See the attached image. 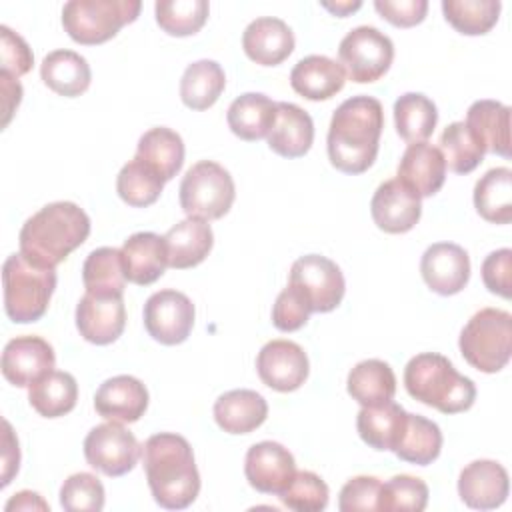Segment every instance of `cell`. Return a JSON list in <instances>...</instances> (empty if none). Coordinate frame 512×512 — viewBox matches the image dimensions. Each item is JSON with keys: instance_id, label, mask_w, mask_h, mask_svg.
<instances>
[{"instance_id": "6da1fadb", "label": "cell", "mask_w": 512, "mask_h": 512, "mask_svg": "<svg viewBox=\"0 0 512 512\" xmlns=\"http://www.w3.org/2000/svg\"><path fill=\"white\" fill-rule=\"evenodd\" d=\"M384 128V110L374 96H352L332 114L328 128L330 164L344 174L366 172L380 148Z\"/></svg>"}, {"instance_id": "7a4b0ae2", "label": "cell", "mask_w": 512, "mask_h": 512, "mask_svg": "<svg viewBox=\"0 0 512 512\" xmlns=\"http://www.w3.org/2000/svg\"><path fill=\"white\" fill-rule=\"evenodd\" d=\"M150 492L166 510L188 508L200 492V474L188 440L174 432H158L142 446Z\"/></svg>"}, {"instance_id": "3957f363", "label": "cell", "mask_w": 512, "mask_h": 512, "mask_svg": "<svg viewBox=\"0 0 512 512\" xmlns=\"http://www.w3.org/2000/svg\"><path fill=\"white\" fill-rule=\"evenodd\" d=\"M90 234L88 214L74 202H50L32 214L18 234L20 252L34 264L56 268Z\"/></svg>"}, {"instance_id": "277c9868", "label": "cell", "mask_w": 512, "mask_h": 512, "mask_svg": "<svg viewBox=\"0 0 512 512\" xmlns=\"http://www.w3.org/2000/svg\"><path fill=\"white\" fill-rule=\"evenodd\" d=\"M406 392L442 414H460L476 400L474 382L460 374L452 362L436 352H422L408 360L404 368Z\"/></svg>"}, {"instance_id": "5b68a950", "label": "cell", "mask_w": 512, "mask_h": 512, "mask_svg": "<svg viewBox=\"0 0 512 512\" xmlns=\"http://www.w3.org/2000/svg\"><path fill=\"white\" fill-rule=\"evenodd\" d=\"M4 310L16 324L40 320L56 288V270L30 262L22 252L10 254L2 266Z\"/></svg>"}, {"instance_id": "8992f818", "label": "cell", "mask_w": 512, "mask_h": 512, "mask_svg": "<svg viewBox=\"0 0 512 512\" xmlns=\"http://www.w3.org/2000/svg\"><path fill=\"white\" fill-rule=\"evenodd\" d=\"M464 360L486 374L500 372L512 354V316L500 308L478 310L458 340Z\"/></svg>"}, {"instance_id": "52a82bcc", "label": "cell", "mask_w": 512, "mask_h": 512, "mask_svg": "<svg viewBox=\"0 0 512 512\" xmlns=\"http://www.w3.org/2000/svg\"><path fill=\"white\" fill-rule=\"evenodd\" d=\"M140 0H70L62 8V26L84 46L108 42L140 14Z\"/></svg>"}, {"instance_id": "ba28073f", "label": "cell", "mask_w": 512, "mask_h": 512, "mask_svg": "<svg viewBox=\"0 0 512 512\" xmlns=\"http://www.w3.org/2000/svg\"><path fill=\"white\" fill-rule=\"evenodd\" d=\"M236 186L230 172L214 160H200L180 182V206L188 218L218 220L232 208Z\"/></svg>"}, {"instance_id": "9c48e42d", "label": "cell", "mask_w": 512, "mask_h": 512, "mask_svg": "<svg viewBox=\"0 0 512 512\" xmlns=\"http://www.w3.org/2000/svg\"><path fill=\"white\" fill-rule=\"evenodd\" d=\"M338 58L352 82L368 84L388 72L394 60V44L374 26H356L342 38Z\"/></svg>"}, {"instance_id": "30bf717a", "label": "cell", "mask_w": 512, "mask_h": 512, "mask_svg": "<svg viewBox=\"0 0 512 512\" xmlns=\"http://www.w3.org/2000/svg\"><path fill=\"white\" fill-rule=\"evenodd\" d=\"M142 446L136 436L120 422H104L94 426L84 438L86 462L104 476H124L138 464Z\"/></svg>"}, {"instance_id": "8fae6325", "label": "cell", "mask_w": 512, "mask_h": 512, "mask_svg": "<svg viewBox=\"0 0 512 512\" xmlns=\"http://www.w3.org/2000/svg\"><path fill=\"white\" fill-rule=\"evenodd\" d=\"M288 284L306 296L312 312H332L342 302L346 290L338 264L320 254H306L294 260Z\"/></svg>"}, {"instance_id": "7c38bea8", "label": "cell", "mask_w": 512, "mask_h": 512, "mask_svg": "<svg viewBox=\"0 0 512 512\" xmlns=\"http://www.w3.org/2000/svg\"><path fill=\"white\" fill-rule=\"evenodd\" d=\"M192 300L174 288L154 292L144 304V328L160 344H182L194 326Z\"/></svg>"}, {"instance_id": "4fadbf2b", "label": "cell", "mask_w": 512, "mask_h": 512, "mask_svg": "<svg viewBox=\"0 0 512 512\" xmlns=\"http://www.w3.org/2000/svg\"><path fill=\"white\" fill-rule=\"evenodd\" d=\"M256 370L268 388L276 392H294L306 382L310 364L300 344L280 338L270 340L260 348Z\"/></svg>"}, {"instance_id": "5bb4252c", "label": "cell", "mask_w": 512, "mask_h": 512, "mask_svg": "<svg viewBox=\"0 0 512 512\" xmlns=\"http://www.w3.org/2000/svg\"><path fill=\"white\" fill-rule=\"evenodd\" d=\"M126 326L124 298L86 292L76 306V328L86 342L106 346L116 342Z\"/></svg>"}, {"instance_id": "9a60e30c", "label": "cell", "mask_w": 512, "mask_h": 512, "mask_svg": "<svg viewBox=\"0 0 512 512\" xmlns=\"http://www.w3.org/2000/svg\"><path fill=\"white\" fill-rule=\"evenodd\" d=\"M54 364V348L40 336H16L2 352V376L18 388H30L52 372Z\"/></svg>"}, {"instance_id": "2e32d148", "label": "cell", "mask_w": 512, "mask_h": 512, "mask_svg": "<svg viewBox=\"0 0 512 512\" xmlns=\"http://www.w3.org/2000/svg\"><path fill=\"white\" fill-rule=\"evenodd\" d=\"M422 198L398 178L382 182L372 200L370 212L374 224L388 234H404L412 230L422 216Z\"/></svg>"}, {"instance_id": "e0dca14e", "label": "cell", "mask_w": 512, "mask_h": 512, "mask_svg": "<svg viewBox=\"0 0 512 512\" xmlns=\"http://www.w3.org/2000/svg\"><path fill=\"white\" fill-rule=\"evenodd\" d=\"M420 274L432 292L440 296L458 294L470 278L468 252L454 242H436L424 250Z\"/></svg>"}, {"instance_id": "ac0fdd59", "label": "cell", "mask_w": 512, "mask_h": 512, "mask_svg": "<svg viewBox=\"0 0 512 512\" xmlns=\"http://www.w3.org/2000/svg\"><path fill=\"white\" fill-rule=\"evenodd\" d=\"M296 472L294 456L278 442L264 440L248 448L244 474L248 484L262 494H280Z\"/></svg>"}, {"instance_id": "d6986e66", "label": "cell", "mask_w": 512, "mask_h": 512, "mask_svg": "<svg viewBox=\"0 0 512 512\" xmlns=\"http://www.w3.org/2000/svg\"><path fill=\"white\" fill-rule=\"evenodd\" d=\"M508 472L494 460H474L458 476V494L474 510H494L508 498Z\"/></svg>"}, {"instance_id": "ffe728a7", "label": "cell", "mask_w": 512, "mask_h": 512, "mask_svg": "<svg viewBox=\"0 0 512 512\" xmlns=\"http://www.w3.org/2000/svg\"><path fill=\"white\" fill-rule=\"evenodd\" d=\"M94 408L110 422L130 424L144 416L148 408V390L138 378L120 374L100 384L94 396Z\"/></svg>"}, {"instance_id": "44dd1931", "label": "cell", "mask_w": 512, "mask_h": 512, "mask_svg": "<svg viewBox=\"0 0 512 512\" xmlns=\"http://www.w3.org/2000/svg\"><path fill=\"white\" fill-rule=\"evenodd\" d=\"M246 56L260 66H278L294 50V34L290 26L274 16L252 20L242 34Z\"/></svg>"}, {"instance_id": "7402d4cb", "label": "cell", "mask_w": 512, "mask_h": 512, "mask_svg": "<svg viewBox=\"0 0 512 512\" xmlns=\"http://www.w3.org/2000/svg\"><path fill=\"white\" fill-rule=\"evenodd\" d=\"M396 178L420 198L434 196L446 180V162L442 152L430 142L410 144L398 162Z\"/></svg>"}, {"instance_id": "603a6c76", "label": "cell", "mask_w": 512, "mask_h": 512, "mask_svg": "<svg viewBox=\"0 0 512 512\" xmlns=\"http://www.w3.org/2000/svg\"><path fill=\"white\" fill-rule=\"evenodd\" d=\"M120 252L126 280L138 286H148L156 282L168 266L164 236H158L154 232L132 234L128 240H124Z\"/></svg>"}, {"instance_id": "cb8c5ba5", "label": "cell", "mask_w": 512, "mask_h": 512, "mask_svg": "<svg viewBox=\"0 0 512 512\" xmlns=\"http://www.w3.org/2000/svg\"><path fill=\"white\" fill-rule=\"evenodd\" d=\"M272 152L284 158L304 156L314 142V122L292 102H276V120L266 136Z\"/></svg>"}, {"instance_id": "d4e9b609", "label": "cell", "mask_w": 512, "mask_h": 512, "mask_svg": "<svg viewBox=\"0 0 512 512\" xmlns=\"http://www.w3.org/2000/svg\"><path fill=\"white\" fill-rule=\"evenodd\" d=\"M346 82V72L340 62L322 56L310 54L296 62L290 72V86L296 94L308 100H330L336 96Z\"/></svg>"}, {"instance_id": "484cf974", "label": "cell", "mask_w": 512, "mask_h": 512, "mask_svg": "<svg viewBox=\"0 0 512 512\" xmlns=\"http://www.w3.org/2000/svg\"><path fill=\"white\" fill-rule=\"evenodd\" d=\"M164 244L168 252V266L186 270L204 262L212 250L214 234L206 220L186 218L164 234Z\"/></svg>"}, {"instance_id": "4316f807", "label": "cell", "mask_w": 512, "mask_h": 512, "mask_svg": "<svg viewBox=\"0 0 512 512\" xmlns=\"http://www.w3.org/2000/svg\"><path fill=\"white\" fill-rule=\"evenodd\" d=\"M268 404L254 390H230L214 402V420L228 434H248L264 424Z\"/></svg>"}, {"instance_id": "83f0119b", "label": "cell", "mask_w": 512, "mask_h": 512, "mask_svg": "<svg viewBox=\"0 0 512 512\" xmlns=\"http://www.w3.org/2000/svg\"><path fill=\"white\" fill-rule=\"evenodd\" d=\"M42 82L64 98H76L90 86L92 72L84 56L74 50H54L40 64Z\"/></svg>"}, {"instance_id": "f1b7e54d", "label": "cell", "mask_w": 512, "mask_h": 512, "mask_svg": "<svg viewBox=\"0 0 512 512\" xmlns=\"http://www.w3.org/2000/svg\"><path fill=\"white\" fill-rule=\"evenodd\" d=\"M466 126L486 152L510 158V108L496 100H476L466 112Z\"/></svg>"}, {"instance_id": "f546056e", "label": "cell", "mask_w": 512, "mask_h": 512, "mask_svg": "<svg viewBox=\"0 0 512 512\" xmlns=\"http://www.w3.org/2000/svg\"><path fill=\"white\" fill-rule=\"evenodd\" d=\"M346 390L362 406H380L394 400L396 376L388 362L368 358L350 370Z\"/></svg>"}, {"instance_id": "4dcf8cb0", "label": "cell", "mask_w": 512, "mask_h": 512, "mask_svg": "<svg viewBox=\"0 0 512 512\" xmlns=\"http://www.w3.org/2000/svg\"><path fill=\"white\" fill-rule=\"evenodd\" d=\"M226 120L238 138L246 142L262 140L276 120V102L266 94L246 92L230 104Z\"/></svg>"}, {"instance_id": "1f68e13d", "label": "cell", "mask_w": 512, "mask_h": 512, "mask_svg": "<svg viewBox=\"0 0 512 512\" xmlns=\"http://www.w3.org/2000/svg\"><path fill=\"white\" fill-rule=\"evenodd\" d=\"M406 416L408 412L392 400L380 406H362L356 416V428L370 448L392 452L406 426Z\"/></svg>"}, {"instance_id": "d6a6232c", "label": "cell", "mask_w": 512, "mask_h": 512, "mask_svg": "<svg viewBox=\"0 0 512 512\" xmlns=\"http://www.w3.org/2000/svg\"><path fill=\"white\" fill-rule=\"evenodd\" d=\"M136 158H140L164 182H168L180 172L184 164V142L178 132L166 126H156L140 136Z\"/></svg>"}, {"instance_id": "836d02e7", "label": "cell", "mask_w": 512, "mask_h": 512, "mask_svg": "<svg viewBox=\"0 0 512 512\" xmlns=\"http://www.w3.org/2000/svg\"><path fill=\"white\" fill-rule=\"evenodd\" d=\"M476 212L492 224L512 222V170L498 166L488 170L474 186Z\"/></svg>"}, {"instance_id": "e575fe53", "label": "cell", "mask_w": 512, "mask_h": 512, "mask_svg": "<svg viewBox=\"0 0 512 512\" xmlns=\"http://www.w3.org/2000/svg\"><path fill=\"white\" fill-rule=\"evenodd\" d=\"M78 384L70 372L52 370L28 388L30 406L44 418H60L74 410Z\"/></svg>"}, {"instance_id": "d590c367", "label": "cell", "mask_w": 512, "mask_h": 512, "mask_svg": "<svg viewBox=\"0 0 512 512\" xmlns=\"http://www.w3.org/2000/svg\"><path fill=\"white\" fill-rule=\"evenodd\" d=\"M440 450H442V432L438 424L420 414L408 412L406 426L392 452L404 462L428 466L440 456Z\"/></svg>"}, {"instance_id": "8d00e7d4", "label": "cell", "mask_w": 512, "mask_h": 512, "mask_svg": "<svg viewBox=\"0 0 512 512\" xmlns=\"http://www.w3.org/2000/svg\"><path fill=\"white\" fill-rule=\"evenodd\" d=\"M226 86L224 70L214 60L192 62L180 80V98L192 110H208L216 104Z\"/></svg>"}, {"instance_id": "74e56055", "label": "cell", "mask_w": 512, "mask_h": 512, "mask_svg": "<svg viewBox=\"0 0 512 512\" xmlns=\"http://www.w3.org/2000/svg\"><path fill=\"white\" fill-rule=\"evenodd\" d=\"M436 122V104L420 92H406L394 102L396 132L408 144L426 142L436 128Z\"/></svg>"}, {"instance_id": "f35d334b", "label": "cell", "mask_w": 512, "mask_h": 512, "mask_svg": "<svg viewBox=\"0 0 512 512\" xmlns=\"http://www.w3.org/2000/svg\"><path fill=\"white\" fill-rule=\"evenodd\" d=\"M82 282L92 294H124L126 274L122 252L112 246L92 250L82 266Z\"/></svg>"}, {"instance_id": "ab89813d", "label": "cell", "mask_w": 512, "mask_h": 512, "mask_svg": "<svg viewBox=\"0 0 512 512\" xmlns=\"http://www.w3.org/2000/svg\"><path fill=\"white\" fill-rule=\"evenodd\" d=\"M502 4L498 0H444L446 22L460 34L480 36L494 28Z\"/></svg>"}, {"instance_id": "60d3db41", "label": "cell", "mask_w": 512, "mask_h": 512, "mask_svg": "<svg viewBox=\"0 0 512 512\" xmlns=\"http://www.w3.org/2000/svg\"><path fill=\"white\" fill-rule=\"evenodd\" d=\"M446 168L454 174H468L484 160V146L466 126V122H452L440 134V148Z\"/></svg>"}, {"instance_id": "b9f144b4", "label": "cell", "mask_w": 512, "mask_h": 512, "mask_svg": "<svg viewBox=\"0 0 512 512\" xmlns=\"http://www.w3.org/2000/svg\"><path fill=\"white\" fill-rule=\"evenodd\" d=\"M164 188V180L140 158H132L122 166L116 178L118 196L134 208H146L154 204Z\"/></svg>"}, {"instance_id": "7bdbcfd3", "label": "cell", "mask_w": 512, "mask_h": 512, "mask_svg": "<svg viewBox=\"0 0 512 512\" xmlns=\"http://www.w3.org/2000/svg\"><path fill=\"white\" fill-rule=\"evenodd\" d=\"M210 6L206 0H158L154 14L158 26L170 36H192L208 20Z\"/></svg>"}, {"instance_id": "ee69618b", "label": "cell", "mask_w": 512, "mask_h": 512, "mask_svg": "<svg viewBox=\"0 0 512 512\" xmlns=\"http://www.w3.org/2000/svg\"><path fill=\"white\" fill-rule=\"evenodd\" d=\"M428 504V486L424 480L398 474L382 482L378 494V510L384 512H422Z\"/></svg>"}, {"instance_id": "f6af8a7d", "label": "cell", "mask_w": 512, "mask_h": 512, "mask_svg": "<svg viewBox=\"0 0 512 512\" xmlns=\"http://www.w3.org/2000/svg\"><path fill=\"white\" fill-rule=\"evenodd\" d=\"M282 504L296 512H320L328 506V484L310 470L294 472L288 486L278 494Z\"/></svg>"}, {"instance_id": "bcb514c9", "label": "cell", "mask_w": 512, "mask_h": 512, "mask_svg": "<svg viewBox=\"0 0 512 512\" xmlns=\"http://www.w3.org/2000/svg\"><path fill=\"white\" fill-rule=\"evenodd\" d=\"M104 498L102 482L90 472L68 476L60 488V504L66 512H100Z\"/></svg>"}, {"instance_id": "7dc6e473", "label": "cell", "mask_w": 512, "mask_h": 512, "mask_svg": "<svg viewBox=\"0 0 512 512\" xmlns=\"http://www.w3.org/2000/svg\"><path fill=\"white\" fill-rule=\"evenodd\" d=\"M310 302L306 296L292 284H288L278 296L272 306V324L280 332H294L300 330L310 318Z\"/></svg>"}, {"instance_id": "c3c4849f", "label": "cell", "mask_w": 512, "mask_h": 512, "mask_svg": "<svg viewBox=\"0 0 512 512\" xmlns=\"http://www.w3.org/2000/svg\"><path fill=\"white\" fill-rule=\"evenodd\" d=\"M380 486H382V482L376 476H354V478H350L340 490L338 508L342 512L378 510Z\"/></svg>"}, {"instance_id": "681fc988", "label": "cell", "mask_w": 512, "mask_h": 512, "mask_svg": "<svg viewBox=\"0 0 512 512\" xmlns=\"http://www.w3.org/2000/svg\"><path fill=\"white\" fill-rule=\"evenodd\" d=\"M0 54H2V72L18 78L30 72L34 64V54L26 40L12 32L8 26H0Z\"/></svg>"}, {"instance_id": "f907efd6", "label": "cell", "mask_w": 512, "mask_h": 512, "mask_svg": "<svg viewBox=\"0 0 512 512\" xmlns=\"http://www.w3.org/2000/svg\"><path fill=\"white\" fill-rule=\"evenodd\" d=\"M484 286L502 298H510L512 290V250L500 248L490 252L482 262Z\"/></svg>"}, {"instance_id": "816d5d0a", "label": "cell", "mask_w": 512, "mask_h": 512, "mask_svg": "<svg viewBox=\"0 0 512 512\" xmlns=\"http://www.w3.org/2000/svg\"><path fill=\"white\" fill-rule=\"evenodd\" d=\"M374 8L378 14L398 28H410L426 18V0H376Z\"/></svg>"}, {"instance_id": "f5cc1de1", "label": "cell", "mask_w": 512, "mask_h": 512, "mask_svg": "<svg viewBox=\"0 0 512 512\" xmlns=\"http://www.w3.org/2000/svg\"><path fill=\"white\" fill-rule=\"evenodd\" d=\"M20 466V448L18 438L12 432V426L8 420H4V452H2V482L0 486H8L12 476L18 472Z\"/></svg>"}, {"instance_id": "db71d44e", "label": "cell", "mask_w": 512, "mask_h": 512, "mask_svg": "<svg viewBox=\"0 0 512 512\" xmlns=\"http://www.w3.org/2000/svg\"><path fill=\"white\" fill-rule=\"evenodd\" d=\"M0 80H2V96H4V122H2V126H8L14 110L18 108V104L22 100V86H20L18 78L10 76L8 72H0Z\"/></svg>"}, {"instance_id": "11a10c76", "label": "cell", "mask_w": 512, "mask_h": 512, "mask_svg": "<svg viewBox=\"0 0 512 512\" xmlns=\"http://www.w3.org/2000/svg\"><path fill=\"white\" fill-rule=\"evenodd\" d=\"M14 508L16 510H50V506L42 500V496L32 490H22L6 502V510H14Z\"/></svg>"}, {"instance_id": "9f6ffc18", "label": "cell", "mask_w": 512, "mask_h": 512, "mask_svg": "<svg viewBox=\"0 0 512 512\" xmlns=\"http://www.w3.org/2000/svg\"><path fill=\"white\" fill-rule=\"evenodd\" d=\"M322 6H324L326 10H330L332 14H336V16H340V18H344V16H348L350 12L358 10V8L362 6V2H336V4L322 2Z\"/></svg>"}]
</instances>
